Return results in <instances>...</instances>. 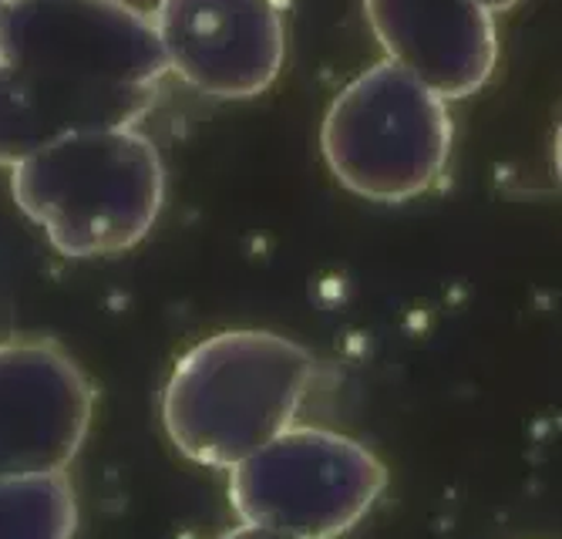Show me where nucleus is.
Listing matches in <instances>:
<instances>
[{"instance_id": "10", "label": "nucleus", "mask_w": 562, "mask_h": 539, "mask_svg": "<svg viewBox=\"0 0 562 539\" xmlns=\"http://www.w3.org/2000/svg\"><path fill=\"white\" fill-rule=\"evenodd\" d=\"M47 145H55V135L34 102L27 78L14 65L0 61V166L14 169Z\"/></svg>"}, {"instance_id": "8", "label": "nucleus", "mask_w": 562, "mask_h": 539, "mask_svg": "<svg viewBox=\"0 0 562 539\" xmlns=\"http://www.w3.org/2000/svg\"><path fill=\"white\" fill-rule=\"evenodd\" d=\"M387 61L445 102L475 94L495 71L498 37L479 0H364Z\"/></svg>"}, {"instance_id": "6", "label": "nucleus", "mask_w": 562, "mask_h": 539, "mask_svg": "<svg viewBox=\"0 0 562 539\" xmlns=\"http://www.w3.org/2000/svg\"><path fill=\"white\" fill-rule=\"evenodd\" d=\"M94 418V388L50 337L0 345V479L65 475Z\"/></svg>"}, {"instance_id": "3", "label": "nucleus", "mask_w": 562, "mask_h": 539, "mask_svg": "<svg viewBox=\"0 0 562 539\" xmlns=\"http://www.w3.org/2000/svg\"><path fill=\"white\" fill-rule=\"evenodd\" d=\"M18 210L65 257H119L151 233L166 203V166L138 128L85 132L11 169Z\"/></svg>"}, {"instance_id": "4", "label": "nucleus", "mask_w": 562, "mask_h": 539, "mask_svg": "<svg viewBox=\"0 0 562 539\" xmlns=\"http://www.w3.org/2000/svg\"><path fill=\"white\" fill-rule=\"evenodd\" d=\"M321 149L334 179L371 203H404L428 192L451 156V115L394 61L357 75L327 109Z\"/></svg>"}, {"instance_id": "11", "label": "nucleus", "mask_w": 562, "mask_h": 539, "mask_svg": "<svg viewBox=\"0 0 562 539\" xmlns=\"http://www.w3.org/2000/svg\"><path fill=\"white\" fill-rule=\"evenodd\" d=\"M216 539H306V536H293V532H280V529H267V526H252V523H239L233 529H226Z\"/></svg>"}, {"instance_id": "2", "label": "nucleus", "mask_w": 562, "mask_h": 539, "mask_svg": "<svg viewBox=\"0 0 562 539\" xmlns=\"http://www.w3.org/2000/svg\"><path fill=\"white\" fill-rule=\"evenodd\" d=\"M314 378L317 358L293 337L260 327L220 330L172 364L162 428L182 459L233 472L296 425Z\"/></svg>"}, {"instance_id": "14", "label": "nucleus", "mask_w": 562, "mask_h": 539, "mask_svg": "<svg viewBox=\"0 0 562 539\" xmlns=\"http://www.w3.org/2000/svg\"><path fill=\"white\" fill-rule=\"evenodd\" d=\"M8 8V0H0V11H4Z\"/></svg>"}, {"instance_id": "13", "label": "nucleus", "mask_w": 562, "mask_h": 539, "mask_svg": "<svg viewBox=\"0 0 562 539\" xmlns=\"http://www.w3.org/2000/svg\"><path fill=\"white\" fill-rule=\"evenodd\" d=\"M552 162H555V176H559V182H562V122H559V128H555V145H552Z\"/></svg>"}, {"instance_id": "12", "label": "nucleus", "mask_w": 562, "mask_h": 539, "mask_svg": "<svg viewBox=\"0 0 562 539\" xmlns=\"http://www.w3.org/2000/svg\"><path fill=\"white\" fill-rule=\"evenodd\" d=\"M479 4L485 8V11H492V14H502V11H513L519 0H479Z\"/></svg>"}, {"instance_id": "7", "label": "nucleus", "mask_w": 562, "mask_h": 539, "mask_svg": "<svg viewBox=\"0 0 562 539\" xmlns=\"http://www.w3.org/2000/svg\"><path fill=\"white\" fill-rule=\"evenodd\" d=\"M156 31L169 71L213 98L263 94L286 55L277 0H159Z\"/></svg>"}, {"instance_id": "9", "label": "nucleus", "mask_w": 562, "mask_h": 539, "mask_svg": "<svg viewBox=\"0 0 562 539\" xmlns=\"http://www.w3.org/2000/svg\"><path fill=\"white\" fill-rule=\"evenodd\" d=\"M78 493L65 475L0 479V539H75Z\"/></svg>"}, {"instance_id": "5", "label": "nucleus", "mask_w": 562, "mask_h": 539, "mask_svg": "<svg viewBox=\"0 0 562 539\" xmlns=\"http://www.w3.org/2000/svg\"><path fill=\"white\" fill-rule=\"evenodd\" d=\"M387 489V465L350 435L293 425L229 472L243 523L306 539H340Z\"/></svg>"}, {"instance_id": "1", "label": "nucleus", "mask_w": 562, "mask_h": 539, "mask_svg": "<svg viewBox=\"0 0 562 539\" xmlns=\"http://www.w3.org/2000/svg\"><path fill=\"white\" fill-rule=\"evenodd\" d=\"M0 61L27 78L55 142L135 128L169 75L156 21L128 0H8Z\"/></svg>"}]
</instances>
